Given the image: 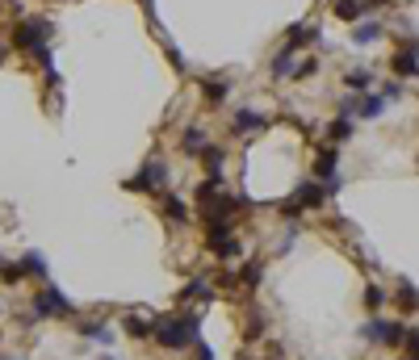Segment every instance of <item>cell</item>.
Here are the masks:
<instances>
[{
    "label": "cell",
    "mask_w": 419,
    "mask_h": 360,
    "mask_svg": "<svg viewBox=\"0 0 419 360\" xmlns=\"http://www.w3.org/2000/svg\"><path fill=\"white\" fill-rule=\"evenodd\" d=\"M151 340L168 352H185L201 340V310H180V315H155L151 319Z\"/></svg>",
    "instance_id": "6da1fadb"
},
{
    "label": "cell",
    "mask_w": 419,
    "mask_h": 360,
    "mask_svg": "<svg viewBox=\"0 0 419 360\" xmlns=\"http://www.w3.org/2000/svg\"><path fill=\"white\" fill-rule=\"evenodd\" d=\"M29 315H34L38 323H42V319H67V315H71V302H67V298H63V294H59V289L46 281V285L34 294V302H29Z\"/></svg>",
    "instance_id": "7a4b0ae2"
},
{
    "label": "cell",
    "mask_w": 419,
    "mask_h": 360,
    "mask_svg": "<svg viewBox=\"0 0 419 360\" xmlns=\"http://www.w3.org/2000/svg\"><path fill=\"white\" fill-rule=\"evenodd\" d=\"M323 201H327V189H323L319 180H302V185L290 193V201L281 206V214H285V218H298L302 210H319Z\"/></svg>",
    "instance_id": "3957f363"
},
{
    "label": "cell",
    "mask_w": 419,
    "mask_h": 360,
    "mask_svg": "<svg viewBox=\"0 0 419 360\" xmlns=\"http://www.w3.org/2000/svg\"><path fill=\"white\" fill-rule=\"evenodd\" d=\"M235 210H243V197H235V193H214L210 201H197V214H201V222L210 226V222H231L235 218Z\"/></svg>",
    "instance_id": "277c9868"
},
{
    "label": "cell",
    "mask_w": 419,
    "mask_h": 360,
    "mask_svg": "<svg viewBox=\"0 0 419 360\" xmlns=\"http://www.w3.org/2000/svg\"><path fill=\"white\" fill-rule=\"evenodd\" d=\"M206 247H210L218 260H239V256H243V243L231 235V222H210V226H206Z\"/></svg>",
    "instance_id": "5b68a950"
},
{
    "label": "cell",
    "mask_w": 419,
    "mask_h": 360,
    "mask_svg": "<svg viewBox=\"0 0 419 360\" xmlns=\"http://www.w3.org/2000/svg\"><path fill=\"white\" fill-rule=\"evenodd\" d=\"M361 340L382 344V348H399V344H407V327L386 323V319H369V323H361Z\"/></svg>",
    "instance_id": "8992f818"
},
{
    "label": "cell",
    "mask_w": 419,
    "mask_h": 360,
    "mask_svg": "<svg viewBox=\"0 0 419 360\" xmlns=\"http://www.w3.org/2000/svg\"><path fill=\"white\" fill-rule=\"evenodd\" d=\"M164 180H168V164H164V159H147L130 180H122V189H126V193H151V189H159Z\"/></svg>",
    "instance_id": "52a82bcc"
},
{
    "label": "cell",
    "mask_w": 419,
    "mask_h": 360,
    "mask_svg": "<svg viewBox=\"0 0 419 360\" xmlns=\"http://www.w3.org/2000/svg\"><path fill=\"white\" fill-rule=\"evenodd\" d=\"M46 34H50V25H46V21H29V17H25V21H17V25H13V46H21V50H29V55H34L38 46H46Z\"/></svg>",
    "instance_id": "ba28073f"
},
{
    "label": "cell",
    "mask_w": 419,
    "mask_h": 360,
    "mask_svg": "<svg viewBox=\"0 0 419 360\" xmlns=\"http://www.w3.org/2000/svg\"><path fill=\"white\" fill-rule=\"evenodd\" d=\"M315 180H319L327 193L340 189V151H336V147H323V151H319V159H315Z\"/></svg>",
    "instance_id": "9c48e42d"
},
{
    "label": "cell",
    "mask_w": 419,
    "mask_h": 360,
    "mask_svg": "<svg viewBox=\"0 0 419 360\" xmlns=\"http://www.w3.org/2000/svg\"><path fill=\"white\" fill-rule=\"evenodd\" d=\"M332 13H336L340 21H348V25H357V21H361L365 13H374V8H369L365 0H332Z\"/></svg>",
    "instance_id": "30bf717a"
},
{
    "label": "cell",
    "mask_w": 419,
    "mask_h": 360,
    "mask_svg": "<svg viewBox=\"0 0 419 360\" xmlns=\"http://www.w3.org/2000/svg\"><path fill=\"white\" fill-rule=\"evenodd\" d=\"M159 214H164L172 226H185V222H189V210H185V201H180L176 193H164V206H159Z\"/></svg>",
    "instance_id": "8fae6325"
},
{
    "label": "cell",
    "mask_w": 419,
    "mask_h": 360,
    "mask_svg": "<svg viewBox=\"0 0 419 360\" xmlns=\"http://www.w3.org/2000/svg\"><path fill=\"white\" fill-rule=\"evenodd\" d=\"M306 42H319V29H315V25H302V21H298V25H290V29H285V46L302 50Z\"/></svg>",
    "instance_id": "7c38bea8"
},
{
    "label": "cell",
    "mask_w": 419,
    "mask_h": 360,
    "mask_svg": "<svg viewBox=\"0 0 419 360\" xmlns=\"http://www.w3.org/2000/svg\"><path fill=\"white\" fill-rule=\"evenodd\" d=\"M382 109H386V96L382 92H361V101H357V117H382Z\"/></svg>",
    "instance_id": "4fadbf2b"
},
{
    "label": "cell",
    "mask_w": 419,
    "mask_h": 360,
    "mask_svg": "<svg viewBox=\"0 0 419 360\" xmlns=\"http://www.w3.org/2000/svg\"><path fill=\"white\" fill-rule=\"evenodd\" d=\"M264 122H269L264 113H256V109H239V113L231 117V130H235V134H248V130H260Z\"/></svg>",
    "instance_id": "5bb4252c"
},
{
    "label": "cell",
    "mask_w": 419,
    "mask_h": 360,
    "mask_svg": "<svg viewBox=\"0 0 419 360\" xmlns=\"http://www.w3.org/2000/svg\"><path fill=\"white\" fill-rule=\"evenodd\" d=\"M206 147H210V143H206V130H201V126H189V130L180 134V151H185V155H197V159H201Z\"/></svg>",
    "instance_id": "9a60e30c"
},
{
    "label": "cell",
    "mask_w": 419,
    "mask_h": 360,
    "mask_svg": "<svg viewBox=\"0 0 419 360\" xmlns=\"http://www.w3.org/2000/svg\"><path fill=\"white\" fill-rule=\"evenodd\" d=\"M197 298H201V302H210V298H214V285H210V277H193V281L180 289V302H197Z\"/></svg>",
    "instance_id": "2e32d148"
},
{
    "label": "cell",
    "mask_w": 419,
    "mask_h": 360,
    "mask_svg": "<svg viewBox=\"0 0 419 360\" xmlns=\"http://www.w3.org/2000/svg\"><path fill=\"white\" fill-rule=\"evenodd\" d=\"M395 302H399L403 315H419V289L411 285V281H403V285L395 289Z\"/></svg>",
    "instance_id": "e0dca14e"
},
{
    "label": "cell",
    "mask_w": 419,
    "mask_h": 360,
    "mask_svg": "<svg viewBox=\"0 0 419 360\" xmlns=\"http://www.w3.org/2000/svg\"><path fill=\"white\" fill-rule=\"evenodd\" d=\"M294 55H298L294 46H281V50L273 55V63H269V67H273V75H294V71H298V63H294Z\"/></svg>",
    "instance_id": "ac0fdd59"
},
{
    "label": "cell",
    "mask_w": 419,
    "mask_h": 360,
    "mask_svg": "<svg viewBox=\"0 0 419 360\" xmlns=\"http://www.w3.org/2000/svg\"><path fill=\"white\" fill-rule=\"evenodd\" d=\"M201 96H206L210 105H222V101H227V80H222V75H206V80H201Z\"/></svg>",
    "instance_id": "d6986e66"
},
{
    "label": "cell",
    "mask_w": 419,
    "mask_h": 360,
    "mask_svg": "<svg viewBox=\"0 0 419 360\" xmlns=\"http://www.w3.org/2000/svg\"><path fill=\"white\" fill-rule=\"evenodd\" d=\"M390 67H395V75H419V55H411L407 46L390 59Z\"/></svg>",
    "instance_id": "ffe728a7"
},
{
    "label": "cell",
    "mask_w": 419,
    "mask_h": 360,
    "mask_svg": "<svg viewBox=\"0 0 419 360\" xmlns=\"http://www.w3.org/2000/svg\"><path fill=\"white\" fill-rule=\"evenodd\" d=\"M378 38H382V25H378V21H357V25H353V42H357V46H369V42H378Z\"/></svg>",
    "instance_id": "44dd1931"
},
{
    "label": "cell",
    "mask_w": 419,
    "mask_h": 360,
    "mask_svg": "<svg viewBox=\"0 0 419 360\" xmlns=\"http://www.w3.org/2000/svg\"><path fill=\"white\" fill-rule=\"evenodd\" d=\"M201 164H206V172H210V176H218V172H222V164H227V147L210 143V147L201 151Z\"/></svg>",
    "instance_id": "7402d4cb"
},
{
    "label": "cell",
    "mask_w": 419,
    "mask_h": 360,
    "mask_svg": "<svg viewBox=\"0 0 419 360\" xmlns=\"http://www.w3.org/2000/svg\"><path fill=\"white\" fill-rule=\"evenodd\" d=\"M21 264H25V277H38L42 285L50 281V273H46V260H42V252H25V256H21Z\"/></svg>",
    "instance_id": "603a6c76"
},
{
    "label": "cell",
    "mask_w": 419,
    "mask_h": 360,
    "mask_svg": "<svg viewBox=\"0 0 419 360\" xmlns=\"http://www.w3.org/2000/svg\"><path fill=\"white\" fill-rule=\"evenodd\" d=\"M122 327H126V336H134V340H147L151 336V319H143V315H122Z\"/></svg>",
    "instance_id": "cb8c5ba5"
},
{
    "label": "cell",
    "mask_w": 419,
    "mask_h": 360,
    "mask_svg": "<svg viewBox=\"0 0 419 360\" xmlns=\"http://www.w3.org/2000/svg\"><path fill=\"white\" fill-rule=\"evenodd\" d=\"M344 84H348L353 92H374V71H365V67H353V71L344 75Z\"/></svg>",
    "instance_id": "d4e9b609"
},
{
    "label": "cell",
    "mask_w": 419,
    "mask_h": 360,
    "mask_svg": "<svg viewBox=\"0 0 419 360\" xmlns=\"http://www.w3.org/2000/svg\"><path fill=\"white\" fill-rule=\"evenodd\" d=\"M80 336H84V340H92V344H101V348H109V344H113V331H109L105 323H84V327H80Z\"/></svg>",
    "instance_id": "484cf974"
},
{
    "label": "cell",
    "mask_w": 419,
    "mask_h": 360,
    "mask_svg": "<svg viewBox=\"0 0 419 360\" xmlns=\"http://www.w3.org/2000/svg\"><path fill=\"white\" fill-rule=\"evenodd\" d=\"M382 306H386V289L369 281V285H365V310H369V315H378Z\"/></svg>",
    "instance_id": "4316f807"
},
{
    "label": "cell",
    "mask_w": 419,
    "mask_h": 360,
    "mask_svg": "<svg viewBox=\"0 0 419 360\" xmlns=\"http://www.w3.org/2000/svg\"><path fill=\"white\" fill-rule=\"evenodd\" d=\"M21 281H25V264H21V260H17V264L4 260V264H0V285H21Z\"/></svg>",
    "instance_id": "83f0119b"
},
{
    "label": "cell",
    "mask_w": 419,
    "mask_h": 360,
    "mask_svg": "<svg viewBox=\"0 0 419 360\" xmlns=\"http://www.w3.org/2000/svg\"><path fill=\"white\" fill-rule=\"evenodd\" d=\"M222 189H227V185H222V172H218V176H206V180L197 185V201H210V197L222 193Z\"/></svg>",
    "instance_id": "f1b7e54d"
},
{
    "label": "cell",
    "mask_w": 419,
    "mask_h": 360,
    "mask_svg": "<svg viewBox=\"0 0 419 360\" xmlns=\"http://www.w3.org/2000/svg\"><path fill=\"white\" fill-rule=\"evenodd\" d=\"M348 134H353V117H336V122L327 126V138H332V143H344Z\"/></svg>",
    "instance_id": "f546056e"
},
{
    "label": "cell",
    "mask_w": 419,
    "mask_h": 360,
    "mask_svg": "<svg viewBox=\"0 0 419 360\" xmlns=\"http://www.w3.org/2000/svg\"><path fill=\"white\" fill-rule=\"evenodd\" d=\"M239 285H243V289H256V285H260V264H248V268L239 273Z\"/></svg>",
    "instance_id": "4dcf8cb0"
},
{
    "label": "cell",
    "mask_w": 419,
    "mask_h": 360,
    "mask_svg": "<svg viewBox=\"0 0 419 360\" xmlns=\"http://www.w3.org/2000/svg\"><path fill=\"white\" fill-rule=\"evenodd\" d=\"M260 331H264V319H260V315H252V319L243 323V340H256Z\"/></svg>",
    "instance_id": "1f68e13d"
},
{
    "label": "cell",
    "mask_w": 419,
    "mask_h": 360,
    "mask_svg": "<svg viewBox=\"0 0 419 360\" xmlns=\"http://www.w3.org/2000/svg\"><path fill=\"white\" fill-rule=\"evenodd\" d=\"M382 96H386V101H399V96H403V84H399V80H390V84L382 88Z\"/></svg>",
    "instance_id": "d6a6232c"
},
{
    "label": "cell",
    "mask_w": 419,
    "mask_h": 360,
    "mask_svg": "<svg viewBox=\"0 0 419 360\" xmlns=\"http://www.w3.org/2000/svg\"><path fill=\"white\" fill-rule=\"evenodd\" d=\"M403 352H419V327H407V348Z\"/></svg>",
    "instance_id": "836d02e7"
},
{
    "label": "cell",
    "mask_w": 419,
    "mask_h": 360,
    "mask_svg": "<svg viewBox=\"0 0 419 360\" xmlns=\"http://www.w3.org/2000/svg\"><path fill=\"white\" fill-rule=\"evenodd\" d=\"M193 352H197V360H214V352H210V344H206V340H197V344H193Z\"/></svg>",
    "instance_id": "e575fe53"
},
{
    "label": "cell",
    "mask_w": 419,
    "mask_h": 360,
    "mask_svg": "<svg viewBox=\"0 0 419 360\" xmlns=\"http://www.w3.org/2000/svg\"><path fill=\"white\" fill-rule=\"evenodd\" d=\"M168 59H172V67H176V71H180V67H185V59H180V50H176V46H172V42H168Z\"/></svg>",
    "instance_id": "d590c367"
},
{
    "label": "cell",
    "mask_w": 419,
    "mask_h": 360,
    "mask_svg": "<svg viewBox=\"0 0 419 360\" xmlns=\"http://www.w3.org/2000/svg\"><path fill=\"white\" fill-rule=\"evenodd\" d=\"M365 4H369V8H382V4H390V0H365Z\"/></svg>",
    "instance_id": "8d00e7d4"
},
{
    "label": "cell",
    "mask_w": 419,
    "mask_h": 360,
    "mask_svg": "<svg viewBox=\"0 0 419 360\" xmlns=\"http://www.w3.org/2000/svg\"><path fill=\"white\" fill-rule=\"evenodd\" d=\"M403 360H419V352H403Z\"/></svg>",
    "instance_id": "74e56055"
},
{
    "label": "cell",
    "mask_w": 419,
    "mask_h": 360,
    "mask_svg": "<svg viewBox=\"0 0 419 360\" xmlns=\"http://www.w3.org/2000/svg\"><path fill=\"white\" fill-rule=\"evenodd\" d=\"M4 59H8V46H0V63H4Z\"/></svg>",
    "instance_id": "f35d334b"
},
{
    "label": "cell",
    "mask_w": 419,
    "mask_h": 360,
    "mask_svg": "<svg viewBox=\"0 0 419 360\" xmlns=\"http://www.w3.org/2000/svg\"><path fill=\"white\" fill-rule=\"evenodd\" d=\"M143 8H147V13H151V0H143Z\"/></svg>",
    "instance_id": "ab89813d"
},
{
    "label": "cell",
    "mask_w": 419,
    "mask_h": 360,
    "mask_svg": "<svg viewBox=\"0 0 419 360\" xmlns=\"http://www.w3.org/2000/svg\"><path fill=\"white\" fill-rule=\"evenodd\" d=\"M0 360H13V357H0Z\"/></svg>",
    "instance_id": "60d3db41"
}]
</instances>
